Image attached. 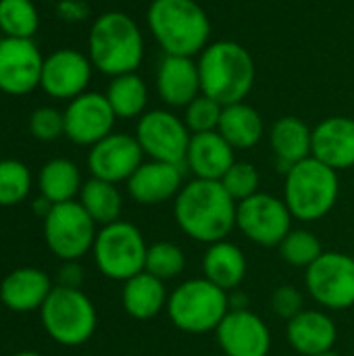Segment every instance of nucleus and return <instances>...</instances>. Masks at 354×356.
I'll return each instance as SVG.
<instances>
[{
  "label": "nucleus",
  "mask_w": 354,
  "mask_h": 356,
  "mask_svg": "<svg viewBox=\"0 0 354 356\" xmlns=\"http://www.w3.org/2000/svg\"><path fill=\"white\" fill-rule=\"evenodd\" d=\"M238 202L227 194L221 181L192 179L175 196L173 215L177 227L192 240L215 244L227 240L236 227Z\"/></svg>",
  "instance_id": "1"
},
{
  "label": "nucleus",
  "mask_w": 354,
  "mask_h": 356,
  "mask_svg": "<svg viewBox=\"0 0 354 356\" xmlns=\"http://www.w3.org/2000/svg\"><path fill=\"white\" fill-rule=\"evenodd\" d=\"M200 90L221 106L244 102L255 86L252 54L238 42H211L198 56Z\"/></svg>",
  "instance_id": "2"
},
{
  "label": "nucleus",
  "mask_w": 354,
  "mask_h": 356,
  "mask_svg": "<svg viewBox=\"0 0 354 356\" xmlns=\"http://www.w3.org/2000/svg\"><path fill=\"white\" fill-rule=\"evenodd\" d=\"M146 21L165 54L194 56L209 46L211 21L196 0H152Z\"/></svg>",
  "instance_id": "3"
},
{
  "label": "nucleus",
  "mask_w": 354,
  "mask_h": 356,
  "mask_svg": "<svg viewBox=\"0 0 354 356\" xmlns=\"http://www.w3.org/2000/svg\"><path fill=\"white\" fill-rule=\"evenodd\" d=\"M88 56L104 75L136 73L144 58V35L138 23L119 10L100 15L90 27Z\"/></svg>",
  "instance_id": "4"
},
{
  "label": "nucleus",
  "mask_w": 354,
  "mask_h": 356,
  "mask_svg": "<svg viewBox=\"0 0 354 356\" xmlns=\"http://www.w3.org/2000/svg\"><path fill=\"white\" fill-rule=\"evenodd\" d=\"M340 196L338 171L309 156L286 171L284 202L292 217L305 223L330 215Z\"/></svg>",
  "instance_id": "5"
},
{
  "label": "nucleus",
  "mask_w": 354,
  "mask_h": 356,
  "mask_svg": "<svg viewBox=\"0 0 354 356\" xmlns=\"http://www.w3.org/2000/svg\"><path fill=\"white\" fill-rule=\"evenodd\" d=\"M230 292L211 284L207 277H196L179 284L167 302L171 323L192 336L217 332L219 323L230 313Z\"/></svg>",
  "instance_id": "6"
},
{
  "label": "nucleus",
  "mask_w": 354,
  "mask_h": 356,
  "mask_svg": "<svg viewBox=\"0 0 354 356\" xmlns=\"http://www.w3.org/2000/svg\"><path fill=\"white\" fill-rule=\"evenodd\" d=\"M42 325L46 334L61 346L86 344L98 323L94 302L81 292V288L54 286L50 296L40 309Z\"/></svg>",
  "instance_id": "7"
},
{
  "label": "nucleus",
  "mask_w": 354,
  "mask_h": 356,
  "mask_svg": "<svg viewBox=\"0 0 354 356\" xmlns=\"http://www.w3.org/2000/svg\"><path fill=\"white\" fill-rule=\"evenodd\" d=\"M92 252L94 263L104 277L127 282L144 271L148 244L134 223L119 219L98 229Z\"/></svg>",
  "instance_id": "8"
},
{
  "label": "nucleus",
  "mask_w": 354,
  "mask_h": 356,
  "mask_svg": "<svg viewBox=\"0 0 354 356\" xmlns=\"http://www.w3.org/2000/svg\"><path fill=\"white\" fill-rule=\"evenodd\" d=\"M96 234V223L79 200L52 204L50 213L44 217L46 246L61 261H79L88 254L94 246Z\"/></svg>",
  "instance_id": "9"
},
{
  "label": "nucleus",
  "mask_w": 354,
  "mask_h": 356,
  "mask_svg": "<svg viewBox=\"0 0 354 356\" xmlns=\"http://www.w3.org/2000/svg\"><path fill=\"white\" fill-rule=\"evenodd\" d=\"M311 298L328 311L354 307V257L346 252H323L305 273Z\"/></svg>",
  "instance_id": "10"
},
{
  "label": "nucleus",
  "mask_w": 354,
  "mask_h": 356,
  "mask_svg": "<svg viewBox=\"0 0 354 356\" xmlns=\"http://www.w3.org/2000/svg\"><path fill=\"white\" fill-rule=\"evenodd\" d=\"M292 213L284 198L257 192L255 196L238 202L236 227L257 246H280L292 229Z\"/></svg>",
  "instance_id": "11"
},
{
  "label": "nucleus",
  "mask_w": 354,
  "mask_h": 356,
  "mask_svg": "<svg viewBox=\"0 0 354 356\" xmlns=\"http://www.w3.org/2000/svg\"><path fill=\"white\" fill-rule=\"evenodd\" d=\"M136 140L150 161L184 165L192 140L184 119L165 108L146 111L136 125Z\"/></svg>",
  "instance_id": "12"
},
{
  "label": "nucleus",
  "mask_w": 354,
  "mask_h": 356,
  "mask_svg": "<svg viewBox=\"0 0 354 356\" xmlns=\"http://www.w3.org/2000/svg\"><path fill=\"white\" fill-rule=\"evenodd\" d=\"M44 58L33 40L2 38L0 42V92L23 96L33 92L42 79Z\"/></svg>",
  "instance_id": "13"
},
{
  "label": "nucleus",
  "mask_w": 354,
  "mask_h": 356,
  "mask_svg": "<svg viewBox=\"0 0 354 356\" xmlns=\"http://www.w3.org/2000/svg\"><path fill=\"white\" fill-rule=\"evenodd\" d=\"M65 113V136L79 146H94L113 134L117 115L113 113L104 94L83 92L69 100Z\"/></svg>",
  "instance_id": "14"
},
{
  "label": "nucleus",
  "mask_w": 354,
  "mask_h": 356,
  "mask_svg": "<svg viewBox=\"0 0 354 356\" xmlns=\"http://www.w3.org/2000/svg\"><path fill=\"white\" fill-rule=\"evenodd\" d=\"M144 163L142 146L136 136L129 134H108L94 146H90L88 169L92 177L104 179L111 184L127 181L136 169Z\"/></svg>",
  "instance_id": "15"
},
{
  "label": "nucleus",
  "mask_w": 354,
  "mask_h": 356,
  "mask_svg": "<svg viewBox=\"0 0 354 356\" xmlns=\"http://www.w3.org/2000/svg\"><path fill=\"white\" fill-rule=\"evenodd\" d=\"M215 336L223 356H269L271 350L267 323L248 309H230Z\"/></svg>",
  "instance_id": "16"
},
{
  "label": "nucleus",
  "mask_w": 354,
  "mask_h": 356,
  "mask_svg": "<svg viewBox=\"0 0 354 356\" xmlns=\"http://www.w3.org/2000/svg\"><path fill=\"white\" fill-rule=\"evenodd\" d=\"M92 60L73 48H61L44 58L40 88L58 100H73L86 92L92 79Z\"/></svg>",
  "instance_id": "17"
},
{
  "label": "nucleus",
  "mask_w": 354,
  "mask_h": 356,
  "mask_svg": "<svg viewBox=\"0 0 354 356\" xmlns=\"http://www.w3.org/2000/svg\"><path fill=\"white\" fill-rule=\"evenodd\" d=\"M186 165L163 163V161H144L136 173L125 181L127 194L131 200L144 207L163 204L167 200H175L179 190L184 188Z\"/></svg>",
  "instance_id": "18"
},
{
  "label": "nucleus",
  "mask_w": 354,
  "mask_h": 356,
  "mask_svg": "<svg viewBox=\"0 0 354 356\" xmlns=\"http://www.w3.org/2000/svg\"><path fill=\"white\" fill-rule=\"evenodd\" d=\"M156 92L167 106L186 108L202 94L198 63L192 56L165 54L156 69Z\"/></svg>",
  "instance_id": "19"
},
{
  "label": "nucleus",
  "mask_w": 354,
  "mask_h": 356,
  "mask_svg": "<svg viewBox=\"0 0 354 356\" xmlns=\"http://www.w3.org/2000/svg\"><path fill=\"white\" fill-rule=\"evenodd\" d=\"M311 156L334 171L354 167V119L328 117L313 127Z\"/></svg>",
  "instance_id": "20"
},
{
  "label": "nucleus",
  "mask_w": 354,
  "mask_h": 356,
  "mask_svg": "<svg viewBox=\"0 0 354 356\" xmlns=\"http://www.w3.org/2000/svg\"><path fill=\"white\" fill-rule=\"evenodd\" d=\"M234 152L236 150L219 131L192 134L184 165L196 179L221 181L227 169L236 163Z\"/></svg>",
  "instance_id": "21"
},
{
  "label": "nucleus",
  "mask_w": 354,
  "mask_h": 356,
  "mask_svg": "<svg viewBox=\"0 0 354 356\" xmlns=\"http://www.w3.org/2000/svg\"><path fill=\"white\" fill-rule=\"evenodd\" d=\"M286 336L296 355L317 356L334 350L338 330L328 313L317 309H305L300 315L288 321Z\"/></svg>",
  "instance_id": "22"
},
{
  "label": "nucleus",
  "mask_w": 354,
  "mask_h": 356,
  "mask_svg": "<svg viewBox=\"0 0 354 356\" xmlns=\"http://www.w3.org/2000/svg\"><path fill=\"white\" fill-rule=\"evenodd\" d=\"M50 277L38 267H21L10 271L0 284V302L13 313L40 311L52 292Z\"/></svg>",
  "instance_id": "23"
},
{
  "label": "nucleus",
  "mask_w": 354,
  "mask_h": 356,
  "mask_svg": "<svg viewBox=\"0 0 354 356\" xmlns=\"http://www.w3.org/2000/svg\"><path fill=\"white\" fill-rule=\"evenodd\" d=\"M269 142L277 159L280 169L286 173L296 163L305 161L313 152V129L298 117H282L269 131Z\"/></svg>",
  "instance_id": "24"
},
{
  "label": "nucleus",
  "mask_w": 354,
  "mask_h": 356,
  "mask_svg": "<svg viewBox=\"0 0 354 356\" xmlns=\"http://www.w3.org/2000/svg\"><path fill=\"white\" fill-rule=\"evenodd\" d=\"M246 271L248 263L240 246L230 240L209 244L202 257V273L211 284L219 286L225 292H234L244 282Z\"/></svg>",
  "instance_id": "25"
},
{
  "label": "nucleus",
  "mask_w": 354,
  "mask_h": 356,
  "mask_svg": "<svg viewBox=\"0 0 354 356\" xmlns=\"http://www.w3.org/2000/svg\"><path fill=\"white\" fill-rule=\"evenodd\" d=\"M121 302H123L125 313L131 319L148 321L167 309L169 292H167L163 280L150 275L148 271H142V273L134 275L131 280L123 282Z\"/></svg>",
  "instance_id": "26"
},
{
  "label": "nucleus",
  "mask_w": 354,
  "mask_h": 356,
  "mask_svg": "<svg viewBox=\"0 0 354 356\" xmlns=\"http://www.w3.org/2000/svg\"><path fill=\"white\" fill-rule=\"evenodd\" d=\"M217 131L227 140L234 150H248L263 140L265 125L257 108L246 102L223 106Z\"/></svg>",
  "instance_id": "27"
},
{
  "label": "nucleus",
  "mask_w": 354,
  "mask_h": 356,
  "mask_svg": "<svg viewBox=\"0 0 354 356\" xmlns=\"http://www.w3.org/2000/svg\"><path fill=\"white\" fill-rule=\"evenodd\" d=\"M81 173L77 165L69 159H52L48 161L38 175V188L40 194L50 200L52 204L75 200L81 192Z\"/></svg>",
  "instance_id": "28"
},
{
  "label": "nucleus",
  "mask_w": 354,
  "mask_h": 356,
  "mask_svg": "<svg viewBox=\"0 0 354 356\" xmlns=\"http://www.w3.org/2000/svg\"><path fill=\"white\" fill-rule=\"evenodd\" d=\"M79 204L86 209V213L92 217V221L100 227L119 221L123 198L117 190V184L104 181V179H88L81 186L79 192Z\"/></svg>",
  "instance_id": "29"
},
{
  "label": "nucleus",
  "mask_w": 354,
  "mask_h": 356,
  "mask_svg": "<svg viewBox=\"0 0 354 356\" xmlns=\"http://www.w3.org/2000/svg\"><path fill=\"white\" fill-rule=\"evenodd\" d=\"M104 96L117 119H136L146 113L148 86L138 73H125L111 79Z\"/></svg>",
  "instance_id": "30"
},
{
  "label": "nucleus",
  "mask_w": 354,
  "mask_h": 356,
  "mask_svg": "<svg viewBox=\"0 0 354 356\" xmlns=\"http://www.w3.org/2000/svg\"><path fill=\"white\" fill-rule=\"evenodd\" d=\"M40 15L31 0H0V35L31 40L38 31Z\"/></svg>",
  "instance_id": "31"
},
{
  "label": "nucleus",
  "mask_w": 354,
  "mask_h": 356,
  "mask_svg": "<svg viewBox=\"0 0 354 356\" xmlns=\"http://www.w3.org/2000/svg\"><path fill=\"white\" fill-rule=\"evenodd\" d=\"M277 250L282 261L300 269H309L323 254L319 238L309 229H290V234L282 240Z\"/></svg>",
  "instance_id": "32"
},
{
  "label": "nucleus",
  "mask_w": 354,
  "mask_h": 356,
  "mask_svg": "<svg viewBox=\"0 0 354 356\" xmlns=\"http://www.w3.org/2000/svg\"><path fill=\"white\" fill-rule=\"evenodd\" d=\"M184 269H186V254L177 244L154 242L152 246H148L144 271H148L150 275H154L163 282H171V280L179 277L184 273Z\"/></svg>",
  "instance_id": "33"
},
{
  "label": "nucleus",
  "mask_w": 354,
  "mask_h": 356,
  "mask_svg": "<svg viewBox=\"0 0 354 356\" xmlns=\"http://www.w3.org/2000/svg\"><path fill=\"white\" fill-rule=\"evenodd\" d=\"M31 190V173L27 165L15 159L0 161V207H15L27 198Z\"/></svg>",
  "instance_id": "34"
},
{
  "label": "nucleus",
  "mask_w": 354,
  "mask_h": 356,
  "mask_svg": "<svg viewBox=\"0 0 354 356\" xmlns=\"http://www.w3.org/2000/svg\"><path fill=\"white\" fill-rule=\"evenodd\" d=\"M184 111H186L184 123L190 129V134H204V131H217L223 106L217 100L200 94Z\"/></svg>",
  "instance_id": "35"
},
{
  "label": "nucleus",
  "mask_w": 354,
  "mask_h": 356,
  "mask_svg": "<svg viewBox=\"0 0 354 356\" xmlns=\"http://www.w3.org/2000/svg\"><path fill=\"white\" fill-rule=\"evenodd\" d=\"M221 186L227 190V194L236 202H242V200H246L259 192L261 175H259L255 165H250L246 161H236L227 169V173L221 177Z\"/></svg>",
  "instance_id": "36"
},
{
  "label": "nucleus",
  "mask_w": 354,
  "mask_h": 356,
  "mask_svg": "<svg viewBox=\"0 0 354 356\" xmlns=\"http://www.w3.org/2000/svg\"><path fill=\"white\" fill-rule=\"evenodd\" d=\"M29 131L40 142H54L65 136V113L54 106H40L29 117Z\"/></svg>",
  "instance_id": "37"
},
{
  "label": "nucleus",
  "mask_w": 354,
  "mask_h": 356,
  "mask_svg": "<svg viewBox=\"0 0 354 356\" xmlns=\"http://www.w3.org/2000/svg\"><path fill=\"white\" fill-rule=\"evenodd\" d=\"M271 309L284 321L294 319L296 315H300L305 311L303 292L296 286H290V284L288 286H277L273 290V294H271Z\"/></svg>",
  "instance_id": "38"
},
{
  "label": "nucleus",
  "mask_w": 354,
  "mask_h": 356,
  "mask_svg": "<svg viewBox=\"0 0 354 356\" xmlns=\"http://www.w3.org/2000/svg\"><path fill=\"white\" fill-rule=\"evenodd\" d=\"M83 284V269L77 261H63L58 269V286L65 288H81Z\"/></svg>",
  "instance_id": "39"
},
{
  "label": "nucleus",
  "mask_w": 354,
  "mask_h": 356,
  "mask_svg": "<svg viewBox=\"0 0 354 356\" xmlns=\"http://www.w3.org/2000/svg\"><path fill=\"white\" fill-rule=\"evenodd\" d=\"M13 356H42L40 353H33V350H23V353H17V355Z\"/></svg>",
  "instance_id": "40"
},
{
  "label": "nucleus",
  "mask_w": 354,
  "mask_h": 356,
  "mask_svg": "<svg viewBox=\"0 0 354 356\" xmlns=\"http://www.w3.org/2000/svg\"><path fill=\"white\" fill-rule=\"evenodd\" d=\"M317 356H340L338 353H334V350H328V353H321V355Z\"/></svg>",
  "instance_id": "41"
},
{
  "label": "nucleus",
  "mask_w": 354,
  "mask_h": 356,
  "mask_svg": "<svg viewBox=\"0 0 354 356\" xmlns=\"http://www.w3.org/2000/svg\"><path fill=\"white\" fill-rule=\"evenodd\" d=\"M0 42H2V35H0Z\"/></svg>",
  "instance_id": "42"
},
{
  "label": "nucleus",
  "mask_w": 354,
  "mask_h": 356,
  "mask_svg": "<svg viewBox=\"0 0 354 356\" xmlns=\"http://www.w3.org/2000/svg\"><path fill=\"white\" fill-rule=\"evenodd\" d=\"M221 356H223V355H221Z\"/></svg>",
  "instance_id": "43"
}]
</instances>
